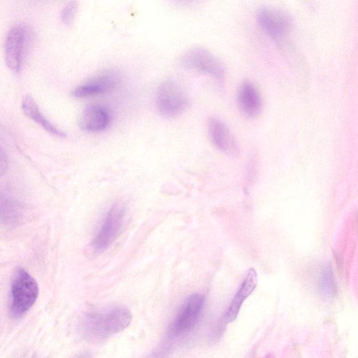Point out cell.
Wrapping results in <instances>:
<instances>
[{
	"mask_svg": "<svg viewBox=\"0 0 358 358\" xmlns=\"http://www.w3.org/2000/svg\"><path fill=\"white\" fill-rule=\"evenodd\" d=\"M36 280L23 268H17L12 277L10 285V314L20 317L34 304L38 295Z\"/></svg>",
	"mask_w": 358,
	"mask_h": 358,
	"instance_id": "6da1fadb",
	"label": "cell"
},
{
	"mask_svg": "<svg viewBox=\"0 0 358 358\" xmlns=\"http://www.w3.org/2000/svg\"><path fill=\"white\" fill-rule=\"evenodd\" d=\"M320 287L322 296L325 299H331L334 297L336 287L333 272L329 264L325 266L321 273Z\"/></svg>",
	"mask_w": 358,
	"mask_h": 358,
	"instance_id": "9a60e30c",
	"label": "cell"
},
{
	"mask_svg": "<svg viewBox=\"0 0 358 358\" xmlns=\"http://www.w3.org/2000/svg\"><path fill=\"white\" fill-rule=\"evenodd\" d=\"M131 320V315L125 308H115L108 313L89 315L85 331L97 338H104L124 329Z\"/></svg>",
	"mask_w": 358,
	"mask_h": 358,
	"instance_id": "3957f363",
	"label": "cell"
},
{
	"mask_svg": "<svg viewBox=\"0 0 358 358\" xmlns=\"http://www.w3.org/2000/svg\"><path fill=\"white\" fill-rule=\"evenodd\" d=\"M257 285V274L254 268H250L241 285L236 294L225 313L224 321L226 323L233 322L238 316L241 305L245 299L251 294Z\"/></svg>",
	"mask_w": 358,
	"mask_h": 358,
	"instance_id": "7c38bea8",
	"label": "cell"
},
{
	"mask_svg": "<svg viewBox=\"0 0 358 358\" xmlns=\"http://www.w3.org/2000/svg\"><path fill=\"white\" fill-rule=\"evenodd\" d=\"M120 81V74L117 71H104L76 87L72 95L76 98H85L108 92L115 90Z\"/></svg>",
	"mask_w": 358,
	"mask_h": 358,
	"instance_id": "ba28073f",
	"label": "cell"
},
{
	"mask_svg": "<svg viewBox=\"0 0 358 358\" xmlns=\"http://www.w3.org/2000/svg\"><path fill=\"white\" fill-rule=\"evenodd\" d=\"M124 217L122 205L115 203L110 208L92 243L94 252L104 251L117 239L122 229Z\"/></svg>",
	"mask_w": 358,
	"mask_h": 358,
	"instance_id": "52a82bcc",
	"label": "cell"
},
{
	"mask_svg": "<svg viewBox=\"0 0 358 358\" xmlns=\"http://www.w3.org/2000/svg\"><path fill=\"white\" fill-rule=\"evenodd\" d=\"M181 65L188 69L205 73L217 81L225 77L222 62L208 50L199 47L187 50L180 59Z\"/></svg>",
	"mask_w": 358,
	"mask_h": 358,
	"instance_id": "5b68a950",
	"label": "cell"
},
{
	"mask_svg": "<svg viewBox=\"0 0 358 358\" xmlns=\"http://www.w3.org/2000/svg\"><path fill=\"white\" fill-rule=\"evenodd\" d=\"M110 120V113L105 107L93 105L84 110L80 116L79 124L84 131L96 132L104 130Z\"/></svg>",
	"mask_w": 358,
	"mask_h": 358,
	"instance_id": "4fadbf2b",
	"label": "cell"
},
{
	"mask_svg": "<svg viewBox=\"0 0 358 358\" xmlns=\"http://www.w3.org/2000/svg\"><path fill=\"white\" fill-rule=\"evenodd\" d=\"M208 133L213 145L221 152L235 156L238 146L229 127L221 120L211 117L208 122Z\"/></svg>",
	"mask_w": 358,
	"mask_h": 358,
	"instance_id": "30bf717a",
	"label": "cell"
},
{
	"mask_svg": "<svg viewBox=\"0 0 358 358\" xmlns=\"http://www.w3.org/2000/svg\"><path fill=\"white\" fill-rule=\"evenodd\" d=\"M174 1L180 4H187V3H192L196 0H174Z\"/></svg>",
	"mask_w": 358,
	"mask_h": 358,
	"instance_id": "ac0fdd59",
	"label": "cell"
},
{
	"mask_svg": "<svg viewBox=\"0 0 358 358\" xmlns=\"http://www.w3.org/2000/svg\"><path fill=\"white\" fill-rule=\"evenodd\" d=\"M27 39V30L22 25L13 27L5 43V60L8 67L14 72L21 69L24 49Z\"/></svg>",
	"mask_w": 358,
	"mask_h": 358,
	"instance_id": "9c48e42d",
	"label": "cell"
},
{
	"mask_svg": "<svg viewBox=\"0 0 358 358\" xmlns=\"http://www.w3.org/2000/svg\"><path fill=\"white\" fill-rule=\"evenodd\" d=\"M204 303L203 295L198 293L190 295L173 319L169 329V336L178 337L192 330L198 321Z\"/></svg>",
	"mask_w": 358,
	"mask_h": 358,
	"instance_id": "8992f818",
	"label": "cell"
},
{
	"mask_svg": "<svg viewBox=\"0 0 358 358\" xmlns=\"http://www.w3.org/2000/svg\"><path fill=\"white\" fill-rule=\"evenodd\" d=\"M22 108L27 117L38 124L48 133L59 137H64L66 136L63 131L44 117L37 104L31 96H27L24 98L22 103Z\"/></svg>",
	"mask_w": 358,
	"mask_h": 358,
	"instance_id": "5bb4252c",
	"label": "cell"
},
{
	"mask_svg": "<svg viewBox=\"0 0 358 358\" xmlns=\"http://www.w3.org/2000/svg\"><path fill=\"white\" fill-rule=\"evenodd\" d=\"M260 29L275 43H282L289 35L292 20L284 11L273 7H262L256 14Z\"/></svg>",
	"mask_w": 358,
	"mask_h": 358,
	"instance_id": "277c9868",
	"label": "cell"
},
{
	"mask_svg": "<svg viewBox=\"0 0 358 358\" xmlns=\"http://www.w3.org/2000/svg\"><path fill=\"white\" fill-rule=\"evenodd\" d=\"M78 10V2L76 0L69 1L63 8L61 13V18L66 24H71L76 17Z\"/></svg>",
	"mask_w": 358,
	"mask_h": 358,
	"instance_id": "2e32d148",
	"label": "cell"
},
{
	"mask_svg": "<svg viewBox=\"0 0 358 358\" xmlns=\"http://www.w3.org/2000/svg\"><path fill=\"white\" fill-rule=\"evenodd\" d=\"M155 103L158 112L162 116L174 117L189 108L190 99L179 83L173 80H167L158 87Z\"/></svg>",
	"mask_w": 358,
	"mask_h": 358,
	"instance_id": "7a4b0ae2",
	"label": "cell"
},
{
	"mask_svg": "<svg viewBox=\"0 0 358 358\" xmlns=\"http://www.w3.org/2000/svg\"><path fill=\"white\" fill-rule=\"evenodd\" d=\"M238 104L242 113L248 117H255L262 109V100L256 87L249 81L240 85L237 94Z\"/></svg>",
	"mask_w": 358,
	"mask_h": 358,
	"instance_id": "8fae6325",
	"label": "cell"
},
{
	"mask_svg": "<svg viewBox=\"0 0 358 358\" xmlns=\"http://www.w3.org/2000/svg\"><path fill=\"white\" fill-rule=\"evenodd\" d=\"M8 167V159L3 148L0 145V177L7 171Z\"/></svg>",
	"mask_w": 358,
	"mask_h": 358,
	"instance_id": "e0dca14e",
	"label": "cell"
}]
</instances>
